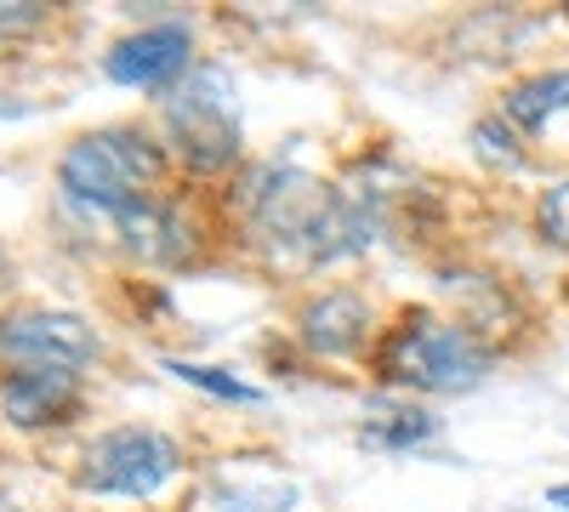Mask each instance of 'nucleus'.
<instances>
[{
    "label": "nucleus",
    "instance_id": "obj_1",
    "mask_svg": "<svg viewBox=\"0 0 569 512\" xmlns=\"http://www.w3.org/2000/svg\"><path fill=\"white\" fill-rule=\"evenodd\" d=\"M251 228L262 234L268 251L291 262H342L370 245L376 211L342 189L319 182L313 171L297 165H268L251 177Z\"/></svg>",
    "mask_w": 569,
    "mask_h": 512
},
{
    "label": "nucleus",
    "instance_id": "obj_2",
    "mask_svg": "<svg viewBox=\"0 0 569 512\" xmlns=\"http://www.w3.org/2000/svg\"><path fill=\"white\" fill-rule=\"evenodd\" d=\"M166 171V154L149 143V131L137 126H103V131H86L63 149L58 160V189L74 200V205H91V211H109L120 217L126 205L149 200V189Z\"/></svg>",
    "mask_w": 569,
    "mask_h": 512
},
{
    "label": "nucleus",
    "instance_id": "obj_3",
    "mask_svg": "<svg viewBox=\"0 0 569 512\" xmlns=\"http://www.w3.org/2000/svg\"><path fill=\"white\" fill-rule=\"evenodd\" d=\"M490 348L467 324L433 313H405V324L382 342V377L416 393H472L490 377Z\"/></svg>",
    "mask_w": 569,
    "mask_h": 512
},
{
    "label": "nucleus",
    "instance_id": "obj_4",
    "mask_svg": "<svg viewBox=\"0 0 569 512\" xmlns=\"http://www.w3.org/2000/svg\"><path fill=\"white\" fill-rule=\"evenodd\" d=\"M166 131L194 171H222L240 154V98L222 69H194L166 98Z\"/></svg>",
    "mask_w": 569,
    "mask_h": 512
},
{
    "label": "nucleus",
    "instance_id": "obj_5",
    "mask_svg": "<svg viewBox=\"0 0 569 512\" xmlns=\"http://www.w3.org/2000/svg\"><path fill=\"white\" fill-rule=\"evenodd\" d=\"M182 468V450L154 433V428H114L103 439H91L80 455L74 484L91 495H154L160 484H171Z\"/></svg>",
    "mask_w": 569,
    "mask_h": 512
},
{
    "label": "nucleus",
    "instance_id": "obj_6",
    "mask_svg": "<svg viewBox=\"0 0 569 512\" xmlns=\"http://www.w3.org/2000/svg\"><path fill=\"white\" fill-rule=\"evenodd\" d=\"M0 359L18 370H80L98 359V331L63 308H29L0 319Z\"/></svg>",
    "mask_w": 569,
    "mask_h": 512
},
{
    "label": "nucleus",
    "instance_id": "obj_7",
    "mask_svg": "<svg viewBox=\"0 0 569 512\" xmlns=\"http://www.w3.org/2000/svg\"><path fill=\"white\" fill-rule=\"evenodd\" d=\"M0 410L7 422L34 433V428H58L80 410V370H12L0 382Z\"/></svg>",
    "mask_w": 569,
    "mask_h": 512
},
{
    "label": "nucleus",
    "instance_id": "obj_8",
    "mask_svg": "<svg viewBox=\"0 0 569 512\" xmlns=\"http://www.w3.org/2000/svg\"><path fill=\"white\" fill-rule=\"evenodd\" d=\"M188 29L182 23H154V29H137L126 34L114 52H109V80L120 86H142V91H154V86H171L182 69H188Z\"/></svg>",
    "mask_w": 569,
    "mask_h": 512
},
{
    "label": "nucleus",
    "instance_id": "obj_9",
    "mask_svg": "<svg viewBox=\"0 0 569 512\" xmlns=\"http://www.w3.org/2000/svg\"><path fill=\"white\" fill-rule=\"evenodd\" d=\"M370 337V308L353 291H325L319 302L302 308V342L325 359L359 353V342Z\"/></svg>",
    "mask_w": 569,
    "mask_h": 512
},
{
    "label": "nucleus",
    "instance_id": "obj_10",
    "mask_svg": "<svg viewBox=\"0 0 569 512\" xmlns=\"http://www.w3.org/2000/svg\"><path fill=\"white\" fill-rule=\"evenodd\" d=\"M120 240H126V251H137L142 262H182L188 257V228H182V217L166 205V200H137V205H126L120 217Z\"/></svg>",
    "mask_w": 569,
    "mask_h": 512
},
{
    "label": "nucleus",
    "instance_id": "obj_11",
    "mask_svg": "<svg viewBox=\"0 0 569 512\" xmlns=\"http://www.w3.org/2000/svg\"><path fill=\"white\" fill-rule=\"evenodd\" d=\"M501 114H507L518 131H541L547 120L569 114V69H552V74H536V80H518L507 98H501Z\"/></svg>",
    "mask_w": 569,
    "mask_h": 512
},
{
    "label": "nucleus",
    "instance_id": "obj_12",
    "mask_svg": "<svg viewBox=\"0 0 569 512\" xmlns=\"http://www.w3.org/2000/svg\"><path fill=\"white\" fill-rule=\"evenodd\" d=\"M217 512H291L297 506V484H240V479H217Z\"/></svg>",
    "mask_w": 569,
    "mask_h": 512
},
{
    "label": "nucleus",
    "instance_id": "obj_13",
    "mask_svg": "<svg viewBox=\"0 0 569 512\" xmlns=\"http://www.w3.org/2000/svg\"><path fill=\"white\" fill-rule=\"evenodd\" d=\"M365 439L382 444V450H410L421 439H433V415H421V410H376L365 422Z\"/></svg>",
    "mask_w": 569,
    "mask_h": 512
},
{
    "label": "nucleus",
    "instance_id": "obj_14",
    "mask_svg": "<svg viewBox=\"0 0 569 512\" xmlns=\"http://www.w3.org/2000/svg\"><path fill=\"white\" fill-rule=\"evenodd\" d=\"M166 370H171L177 382L200 388V393H217V399H228V404H257V399H262L257 388H246L240 377H228V370H217V364H182V359H171Z\"/></svg>",
    "mask_w": 569,
    "mask_h": 512
},
{
    "label": "nucleus",
    "instance_id": "obj_15",
    "mask_svg": "<svg viewBox=\"0 0 569 512\" xmlns=\"http://www.w3.org/2000/svg\"><path fill=\"white\" fill-rule=\"evenodd\" d=\"M472 143H479V154L490 160V165H518V149H512V131L507 126H496V120H479L472 126Z\"/></svg>",
    "mask_w": 569,
    "mask_h": 512
},
{
    "label": "nucleus",
    "instance_id": "obj_16",
    "mask_svg": "<svg viewBox=\"0 0 569 512\" xmlns=\"http://www.w3.org/2000/svg\"><path fill=\"white\" fill-rule=\"evenodd\" d=\"M541 228H547V240L569 251V182H558V189L541 200Z\"/></svg>",
    "mask_w": 569,
    "mask_h": 512
},
{
    "label": "nucleus",
    "instance_id": "obj_17",
    "mask_svg": "<svg viewBox=\"0 0 569 512\" xmlns=\"http://www.w3.org/2000/svg\"><path fill=\"white\" fill-rule=\"evenodd\" d=\"M40 18H46V12H40V7H29V0H0V40L34 29Z\"/></svg>",
    "mask_w": 569,
    "mask_h": 512
},
{
    "label": "nucleus",
    "instance_id": "obj_18",
    "mask_svg": "<svg viewBox=\"0 0 569 512\" xmlns=\"http://www.w3.org/2000/svg\"><path fill=\"white\" fill-rule=\"evenodd\" d=\"M547 501H558V506H569V484H552V490H547Z\"/></svg>",
    "mask_w": 569,
    "mask_h": 512
}]
</instances>
